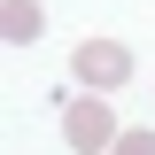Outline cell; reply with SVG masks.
Here are the masks:
<instances>
[{"label": "cell", "instance_id": "cell-1", "mask_svg": "<svg viewBox=\"0 0 155 155\" xmlns=\"http://www.w3.org/2000/svg\"><path fill=\"white\" fill-rule=\"evenodd\" d=\"M62 132H70L78 155H101V147H116V132H124V124H116V109H109L101 93H85V101H70V109H62Z\"/></svg>", "mask_w": 155, "mask_h": 155}, {"label": "cell", "instance_id": "cell-2", "mask_svg": "<svg viewBox=\"0 0 155 155\" xmlns=\"http://www.w3.org/2000/svg\"><path fill=\"white\" fill-rule=\"evenodd\" d=\"M70 70L85 78L93 93H109V85H124V78H132V54H124L116 39H85V47L70 54Z\"/></svg>", "mask_w": 155, "mask_h": 155}, {"label": "cell", "instance_id": "cell-3", "mask_svg": "<svg viewBox=\"0 0 155 155\" xmlns=\"http://www.w3.org/2000/svg\"><path fill=\"white\" fill-rule=\"evenodd\" d=\"M0 16H8V39H16V47H23V39H39V31H47V16H39V0H8Z\"/></svg>", "mask_w": 155, "mask_h": 155}, {"label": "cell", "instance_id": "cell-4", "mask_svg": "<svg viewBox=\"0 0 155 155\" xmlns=\"http://www.w3.org/2000/svg\"><path fill=\"white\" fill-rule=\"evenodd\" d=\"M116 155H155V132H116Z\"/></svg>", "mask_w": 155, "mask_h": 155}]
</instances>
